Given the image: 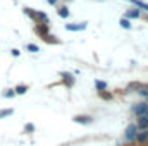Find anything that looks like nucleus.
<instances>
[{"label": "nucleus", "mask_w": 148, "mask_h": 146, "mask_svg": "<svg viewBox=\"0 0 148 146\" xmlns=\"http://www.w3.org/2000/svg\"><path fill=\"white\" fill-rule=\"evenodd\" d=\"M124 146H129V145H124Z\"/></svg>", "instance_id": "nucleus-26"}, {"label": "nucleus", "mask_w": 148, "mask_h": 146, "mask_svg": "<svg viewBox=\"0 0 148 146\" xmlns=\"http://www.w3.org/2000/svg\"><path fill=\"white\" fill-rule=\"evenodd\" d=\"M145 103H148V96H147V98H145Z\"/></svg>", "instance_id": "nucleus-23"}, {"label": "nucleus", "mask_w": 148, "mask_h": 146, "mask_svg": "<svg viewBox=\"0 0 148 146\" xmlns=\"http://www.w3.org/2000/svg\"><path fill=\"white\" fill-rule=\"evenodd\" d=\"M12 113H14V108H2L0 110V120L5 119V117H10Z\"/></svg>", "instance_id": "nucleus-19"}, {"label": "nucleus", "mask_w": 148, "mask_h": 146, "mask_svg": "<svg viewBox=\"0 0 148 146\" xmlns=\"http://www.w3.org/2000/svg\"><path fill=\"white\" fill-rule=\"evenodd\" d=\"M98 96H100L103 102H110L112 98H114V95H112L110 91H107V89H105V91H98Z\"/></svg>", "instance_id": "nucleus-15"}, {"label": "nucleus", "mask_w": 148, "mask_h": 146, "mask_svg": "<svg viewBox=\"0 0 148 146\" xmlns=\"http://www.w3.org/2000/svg\"><path fill=\"white\" fill-rule=\"evenodd\" d=\"M35 33H36V36L41 38L47 45H60V40L55 38V35L50 33V26H48V24H43V23L35 24Z\"/></svg>", "instance_id": "nucleus-1"}, {"label": "nucleus", "mask_w": 148, "mask_h": 146, "mask_svg": "<svg viewBox=\"0 0 148 146\" xmlns=\"http://www.w3.org/2000/svg\"><path fill=\"white\" fill-rule=\"evenodd\" d=\"M73 120L76 124H81V126H91L93 124V117L91 115H88V113H77V115H74Z\"/></svg>", "instance_id": "nucleus-6"}, {"label": "nucleus", "mask_w": 148, "mask_h": 146, "mask_svg": "<svg viewBox=\"0 0 148 146\" xmlns=\"http://www.w3.org/2000/svg\"><path fill=\"white\" fill-rule=\"evenodd\" d=\"M95 89H97V93L98 91H105V89H109V84L105 83V81H95Z\"/></svg>", "instance_id": "nucleus-13"}, {"label": "nucleus", "mask_w": 148, "mask_h": 146, "mask_svg": "<svg viewBox=\"0 0 148 146\" xmlns=\"http://www.w3.org/2000/svg\"><path fill=\"white\" fill-rule=\"evenodd\" d=\"M86 26H88V24H86V23H67V24H66V29H67V31H83V29H86Z\"/></svg>", "instance_id": "nucleus-7"}, {"label": "nucleus", "mask_w": 148, "mask_h": 146, "mask_svg": "<svg viewBox=\"0 0 148 146\" xmlns=\"http://www.w3.org/2000/svg\"><path fill=\"white\" fill-rule=\"evenodd\" d=\"M57 14H59V17H62V19H67V17L71 16L67 5H59V7H57Z\"/></svg>", "instance_id": "nucleus-11"}, {"label": "nucleus", "mask_w": 148, "mask_h": 146, "mask_svg": "<svg viewBox=\"0 0 148 146\" xmlns=\"http://www.w3.org/2000/svg\"><path fill=\"white\" fill-rule=\"evenodd\" d=\"M36 131V126L33 124V122H28L26 126H24V134H33Z\"/></svg>", "instance_id": "nucleus-17"}, {"label": "nucleus", "mask_w": 148, "mask_h": 146, "mask_svg": "<svg viewBox=\"0 0 148 146\" xmlns=\"http://www.w3.org/2000/svg\"><path fill=\"white\" fill-rule=\"evenodd\" d=\"M60 83L67 88V89H73L74 84H76V77L73 72H67V71H62L60 72Z\"/></svg>", "instance_id": "nucleus-4"}, {"label": "nucleus", "mask_w": 148, "mask_h": 146, "mask_svg": "<svg viewBox=\"0 0 148 146\" xmlns=\"http://www.w3.org/2000/svg\"><path fill=\"white\" fill-rule=\"evenodd\" d=\"M10 53H12L14 57H19V53H21V52H19L17 48H12V52H10Z\"/></svg>", "instance_id": "nucleus-21"}, {"label": "nucleus", "mask_w": 148, "mask_h": 146, "mask_svg": "<svg viewBox=\"0 0 148 146\" xmlns=\"http://www.w3.org/2000/svg\"><path fill=\"white\" fill-rule=\"evenodd\" d=\"M134 143H138V145H148V131H138Z\"/></svg>", "instance_id": "nucleus-9"}, {"label": "nucleus", "mask_w": 148, "mask_h": 146, "mask_svg": "<svg viewBox=\"0 0 148 146\" xmlns=\"http://www.w3.org/2000/svg\"><path fill=\"white\" fill-rule=\"evenodd\" d=\"M2 96H3V98H14V96H16V91H14V88H7V89H3Z\"/></svg>", "instance_id": "nucleus-18"}, {"label": "nucleus", "mask_w": 148, "mask_h": 146, "mask_svg": "<svg viewBox=\"0 0 148 146\" xmlns=\"http://www.w3.org/2000/svg\"><path fill=\"white\" fill-rule=\"evenodd\" d=\"M47 2H48L50 5H57V3H59V0H47Z\"/></svg>", "instance_id": "nucleus-22"}, {"label": "nucleus", "mask_w": 148, "mask_h": 146, "mask_svg": "<svg viewBox=\"0 0 148 146\" xmlns=\"http://www.w3.org/2000/svg\"><path fill=\"white\" fill-rule=\"evenodd\" d=\"M147 112H148V103H145V102H138V103L131 105V113L136 115V117H143Z\"/></svg>", "instance_id": "nucleus-5"}, {"label": "nucleus", "mask_w": 148, "mask_h": 146, "mask_svg": "<svg viewBox=\"0 0 148 146\" xmlns=\"http://www.w3.org/2000/svg\"><path fill=\"white\" fill-rule=\"evenodd\" d=\"M119 24H121V28H124V29H131V28H133L131 21L126 19V17H121V19H119Z\"/></svg>", "instance_id": "nucleus-16"}, {"label": "nucleus", "mask_w": 148, "mask_h": 146, "mask_svg": "<svg viewBox=\"0 0 148 146\" xmlns=\"http://www.w3.org/2000/svg\"><path fill=\"white\" fill-rule=\"evenodd\" d=\"M26 50L31 52V53H38V52H40V46L35 45V43H28V45H26Z\"/></svg>", "instance_id": "nucleus-20"}, {"label": "nucleus", "mask_w": 148, "mask_h": 146, "mask_svg": "<svg viewBox=\"0 0 148 146\" xmlns=\"http://www.w3.org/2000/svg\"><path fill=\"white\" fill-rule=\"evenodd\" d=\"M124 17L129 19V21H131V19H140V17H141V10L136 9V7H134V9H127L126 14H124Z\"/></svg>", "instance_id": "nucleus-8"}, {"label": "nucleus", "mask_w": 148, "mask_h": 146, "mask_svg": "<svg viewBox=\"0 0 148 146\" xmlns=\"http://www.w3.org/2000/svg\"><path fill=\"white\" fill-rule=\"evenodd\" d=\"M24 10V14L33 21V23H43V24H50V19H48V16L45 14V12H40V10H35V9H31V7H24L23 9Z\"/></svg>", "instance_id": "nucleus-2"}, {"label": "nucleus", "mask_w": 148, "mask_h": 146, "mask_svg": "<svg viewBox=\"0 0 148 146\" xmlns=\"http://www.w3.org/2000/svg\"><path fill=\"white\" fill-rule=\"evenodd\" d=\"M136 126H138V129L140 131H148V119L143 115V117H136V122H134Z\"/></svg>", "instance_id": "nucleus-10"}, {"label": "nucleus", "mask_w": 148, "mask_h": 146, "mask_svg": "<svg viewBox=\"0 0 148 146\" xmlns=\"http://www.w3.org/2000/svg\"><path fill=\"white\" fill-rule=\"evenodd\" d=\"M28 89H29V86H28V84H17V86L14 88L16 95H26V93H28Z\"/></svg>", "instance_id": "nucleus-14"}, {"label": "nucleus", "mask_w": 148, "mask_h": 146, "mask_svg": "<svg viewBox=\"0 0 148 146\" xmlns=\"http://www.w3.org/2000/svg\"><path fill=\"white\" fill-rule=\"evenodd\" d=\"M145 117H147V119H148V112H147V113H145Z\"/></svg>", "instance_id": "nucleus-24"}, {"label": "nucleus", "mask_w": 148, "mask_h": 146, "mask_svg": "<svg viewBox=\"0 0 148 146\" xmlns=\"http://www.w3.org/2000/svg\"><path fill=\"white\" fill-rule=\"evenodd\" d=\"M141 84H143V83H138V81H133V83H129V84L126 86V91H127V93H131V91H134V93H136V91H138V89L141 88Z\"/></svg>", "instance_id": "nucleus-12"}, {"label": "nucleus", "mask_w": 148, "mask_h": 146, "mask_svg": "<svg viewBox=\"0 0 148 146\" xmlns=\"http://www.w3.org/2000/svg\"><path fill=\"white\" fill-rule=\"evenodd\" d=\"M145 19H147V21H148V16H145Z\"/></svg>", "instance_id": "nucleus-25"}, {"label": "nucleus", "mask_w": 148, "mask_h": 146, "mask_svg": "<svg viewBox=\"0 0 148 146\" xmlns=\"http://www.w3.org/2000/svg\"><path fill=\"white\" fill-rule=\"evenodd\" d=\"M138 131H140V129H138V126H136L134 122L127 124V126H126V129H124V141H126V143H134Z\"/></svg>", "instance_id": "nucleus-3"}]
</instances>
